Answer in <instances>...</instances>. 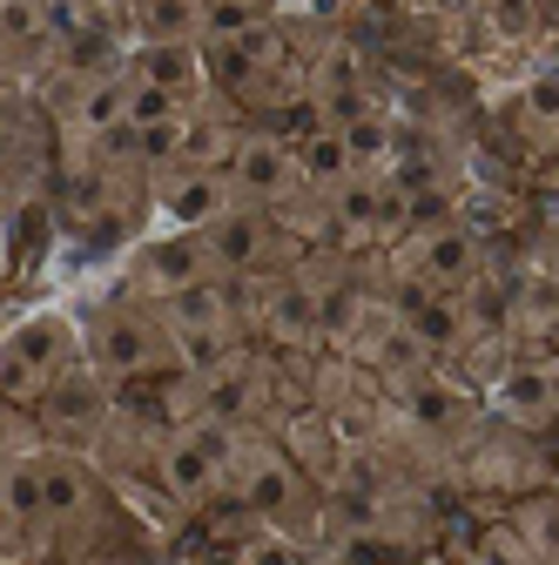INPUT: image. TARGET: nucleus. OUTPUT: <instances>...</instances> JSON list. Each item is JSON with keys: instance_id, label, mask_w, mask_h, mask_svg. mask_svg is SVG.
Wrapping results in <instances>:
<instances>
[{"instance_id": "1", "label": "nucleus", "mask_w": 559, "mask_h": 565, "mask_svg": "<svg viewBox=\"0 0 559 565\" xmlns=\"http://www.w3.org/2000/svg\"><path fill=\"white\" fill-rule=\"evenodd\" d=\"M284 182H291V156L276 149V141H243V156H236V189L276 195Z\"/></svg>"}, {"instance_id": "2", "label": "nucleus", "mask_w": 559, "mask_h": 565, "mask_svg": "<svg viewBox=\"0 0 559 565\" xmlns=\"http://www.w3.org/2000/svg\"><path fill=\"white\" fill-rule=\"evenodd\" d=\"M499 404H506L513 417L539 424V417L552 411V384H546V371H506V384H499Z\"/></svg>"}, {"instance_id": "3", "label": "nucleus", "mask_w": 559, "mask_h": 565, "mask_svg": "<svg viewBox=\"0 0 559 565\" xmlns=\"http://www.w3.org/2000/svg\"><path fill=\"white\" fill-rule=\"evenodd\" d=\"M263 249V223L256 216H223L217 230H209V256L217 263H256Z\"/></svg>"}, {"instance_id": "4", "label": "nucleus", "mask_w": 559, "mask_h": 565, "mask_svg": "<svg viewBox=\"0 0 559 565\" xmlns=\"http://www.w3.org/2000/svg\"><path fill=\"white\" fill-rule=\"evenodd\" d=\"M217 451H223L217 438L176 445V451H169V484H176V491H202V484H209V465H217Z\"/></svg>"}, {"instance_id": "5", "label": "nucleus", "mask_w": 559, "mask_h": 565, "mask_svg": "<svg viewBox=\"0 0 559 565\" xmlns=\"http://www.w3.org/2000/svg\"><path fill=\"white\" fill-rule=\"evenodd\" d=\"M169 310H176L182 330H217V323H223V297L209 290V282H189V290H176Z\"/></svg>"}, {"instance_id": "6", "label": "nucleus", "mask_w": 559, "mask_h": 565, "mask_svg": "<svg viewBox=\"0 0 559 565\" xmlns=\"http://www.w3.org/2000/svg\"><path fill=\"white\" fill-rule=\"evenodd\" d=\"M169 209H176L182 223H209V216L223 209V182H217V175H189V182L169 195Z\"/></svg>"}, {"instance_id": "7", "label": "nucleus", "mask_w": 559, "mask_h": 565, "mask_svg": "<svg viewBox=\"0 0 559 565\" xmlns=\"http://www.w3.org/2000/svg\"><path fill=\"white\" fill-rule=\"evenodd\" d=\"M425 276L432 282H465L472 276V243L465 236H432L425 243Z\"/></svg>"}, {"instance_id": "8", "label": "nucleus", "mask_w": 559, "mask_h": 565, "mask_svg": "<svg viewBox=\"0 0 559 565\" xmlns=\"http://www.w3.org/2000/svg\"><path fill=\"white\" fill-rule=\"evenodd\" d=\"M143 28H149L156 41L196 34V0H143Z\"/></svg>"}, {"instance_id": "9", "label": "nucleus", "mask_w": 559, "mask_h": 565, "mask_svg": "<svg viewBox=\"0 0 559 565\" xmlns=\"http://www.w3.org/2000/svg\"><path fill=\"white\" fill-rule=\"evenodd\" d=\"M34 484H41V512H75L82 505V471L75 465H41Z\"/></svg>"}, {"instance_id": "10", "label": "nucleus", "mask_w": 559, "mask_h": 565, "mask_svg": "<svg viewBox=\"0 0 559 565\" xmlns=\"http://www.w3.org/2000/svg\"><path fill=\"white\" fill-rule=\"evenodd\" d=\"M102 350H108L115 371H143V364H149V337L135 330V323H108V330H102Z\"/></svg>"}, {"instance_id": "11", "label": "nucleus", "mask_w": 559, "mask_h": 565, "mask_svg": "<svg viewBox=\"0 0 559 565\" xmlns=\"http://www.w3.org/2000/svg\"><path fill=\"white\" fill-rule=\"evenodd\" d=\"M196 269H202V263H196V249H189V243H176V249H156V256H149V276H156V282H169V290H189Z\"/></svg>"}, {"instance_id": "12", "label": "nucleus", "mask_w": 559, "mask_h": 565, "mask_svg": "<svg viewBox=\"0 0 559 565\" xmlns=\"http://www.w3.org/2000/svg\"><path fill=\"white\" fill-rule=\"evenodd\" d=\"M270 323L284 330V337H304V330L317 323V303H310L304 290H284V297H276V310H270Z\"/></svg>"}, {"instance_id": "13", "label": "nucleus", "mask_w": 559, "mask_h": 565, "mask_svg": "<svg viewBox=\"0 0 559 565\" xmlns=\"http://www.w3.org/2000/svg\"><path fill=\"white\" fill-rule=\"evenodd\" d=\"M304 169H310L317 182H330V175H344V169H351V156H344V141H337V135H317L310 149H304Z\"/></svg>"}, {"instance_id": "14", "label": "nucleus", "mask_w": 559, "mask_h": 565, "mask_svg": "<svg viewBox=\"0 0 559 565\" xmlns=\"http://www.w3.org/2000/svg\"><path fill=\"white\" fill-rule=\"evenodd\" d=\"M411 330H418V343H452V337H458V317H452L445 303H425V310L411 317Z\"/></svg>"}, {"instance_id": "15", "label": "nucleus", "mask_w": 559, "mask_h": 565, "mask_svg": "<svg viewBox=\"0 0 559 565\" xmlns=\"http://www.w3.org/2000/svg\"><path fill=\"white\" fill-rule=\"evenodd\" d=\"M418 417H425V424H452V397L445 391H418Z\"/></svg>"}, {"instance_id": "16", "label": "nucleus", "mask_w": 559, "mask_h": 565, "mask_svg": "<svg viewBox=\"0 0 559 565\" xmlns=\"http://www.w3.org/2000/svg\"><path fill=\"white\" fill-rule=\"evenodd\" d=\"M250 565H297V552H291V545H276V539H263V545L250 552Z\"/></svg>"}]
</instances>
